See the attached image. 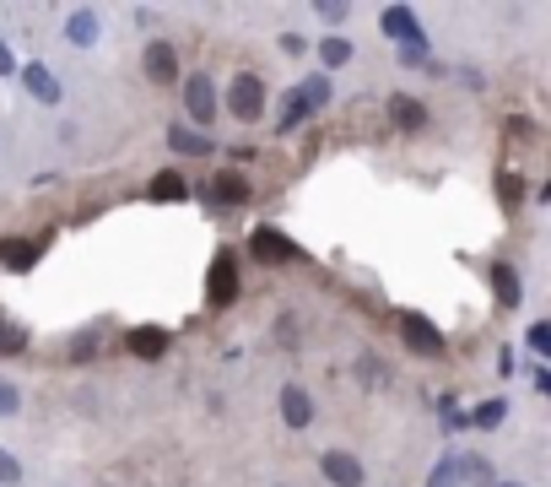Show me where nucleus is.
I'll use <instances>...</instances> for the list:
<instances>
[{
	"label": "nucleus",
	"mask_w": 551,
	"mask_h": 487,
	"mask_svg": "<svg viewBox=\"0 0 551 487\" xmlns=\"http://www.w3.org/2000/svg\"><path fill=\"white\" fill-rule=\"evenodd\" d=\"M179 87H184V114H190V125H200V136H211L206 125H217V114H222V87L211 82L206 71L179 76Z\"/></svg>",
	"instance_id": "f257e3e1"
},
{
	"label": "nucleus",
	"mask_w": 551,
	"mask_h": 487,
	"mask_svg": "<svg viewBox=\"0 0 551 487\" xmlns=\"http://www.w3.org/2000/svg\"><path fill=\"white\" fill-rule=\"evenodd\" d=\"M222 109L233 114L238 125H254L265 114V76L260 71H238L233 82H227V92H222Z\"/></svg>",
	"instance_id": "f03ea898"
},
{
	"label": "nucleus",
	"mask_w": 551,
	"mask_h": 487,
	"mask_svg": "<svg viewBox=\"0 0 551 487\" xmlns=\"http://www.w3.org/2000/svg\"><path fill=\"white\" fill-rule=\"evenodd\" d=\"M379 33H384L395 49L427 44V28H422V17H416L411 6H384V11H379Z\"/></svg>",
	"instance_id": "7ed1b4c3"
},
{
	"label": "nucleus",
	"mask_w": 551,
	"mask_h": 487,
	"mask_svg": "<svg viewBox=\"0 0 551 487\" xmlns=\"http://www.w3.org/2000/svg\"><path fill=\"white\" fill-rule=\"evenodd\" d=\"M319 477L330 487H368V466H362V455H352V450H325L319 455Z\"/></svg>",
	"instance_id": "20e7f679"
},
{
	"label": "nucleus",
	"mask_w": 551,
	"mask_h": 487,
	"mask_svg": "<svg viewBox=\"0 0 551 487\" xmlns=\"http://www.w3.org/2000/svg\"><path fill=\"white\" fill-rule=\"evenodd\" d=\"M141 71H146V82L173 87V82H179V49H173L168 38H146V49H141Z\"/></svg>",
	"instance_id": "39448f33"
},
{
	"label": "nucleus",
	"mask_w": 551,
	"mask_h": 487,
	"mask_svg": "<svg viewBox=\"0 0 551 487\" xmlns=\"http://www.w3.org/2000/svg\"><path fill=\"white\" fill-rule=\"evenodd\" d=\"M17 76H22V87H28V98H33V103H44V109H60L65 87H60V76L49 71L44 60H28V65H17Z\"/></svg>",
	"instance_id": "423d86ee"
},
{
	"label": "nucleus",
	"mask_w": 551,
	"mask_h": 487,
	"mask_svg": "<svg viewBox=\"0 0 551 487\" xmlns=\"http://www.w3.org/2000/svg\"><path fill=\"white\" fill-rule=\"evenodd\" d=\"M276 412H281V423H287L292 433H308V428H314V396H308V385H281Z\"/></svg>",
	"instance_id": "0eeeda50"
},
{
	"label": "nucleus",
	"mask_w": 551,
	"mask_h": 487,
	"mask_svg": "<svg viewBox=\"0 0 551 487\" xmlns=\"http://www.w3.org/2000/svg\"><path fill=\"white\" fill-rule=\"evenodd\" d=\"M249 255L265 260V266H287V260H298V244H292L281 228H254L249 233Z\"/></svg>",
	"instance_id": "6e6552de"
},
{
	"label": "nucleus",
	"mask_w": 551,
	"mask_h": 487,
	"mask_svg": "<svg viewBox=\"0 0 551 487\" xmlns=\"http://www.w3.org/2000/svg\"><path fill=\"white\" fill-rule=\"evenodd\" d=\"M400 341H406L411 352H422V358H438L443 352V331L433 320H422V314H400Z\"/></svg>",
	"instance_id": "1a4fd4ad"
},
{
	"label": "nucleus",
	"mask_w": 551,
	"mask_h": 487,
	"mask_svg": "<svg viewBox=\"0 0 551 487\" xmlns=\"http://www.w3.org/2000/svg\"><path fill=\"white\" fill-rule=\"evenodd\" d=\"M206 298H211V304H217V309H227V304H233V298H238V260H233V255H217V260H211V276H206Z\"/></svg>",
	"instance_id": "9d476101"
},
{
	"label": "nucleus",
	"mask_w": 551,
	"mask_h": 487,
	"mask_svg": "<svg viewBox=\"0 0 551 487\" xmlns=\"http://www.w3.org/2000/svg\"><path fill=\"white\" fill-rule=\"evenodd\" d=\"M98 33H103V17L92 6L65 11V44H71V49H92V44H98Z\"/></svg>",
	"instance_id": "9b49d317"
},
{
	"label": "nucleus",
	"mask_w": 551,
	"mask_h": 487,
	"mask_svg": "<svg viewBox=\"0 0 551 487\" xmlns=\"http://www.w3.org/2000/svg\"><path fill=\"white\" fill-rule=\"evenodd\" d=\"M384 114H389V125H395V130H422L427 125V103L411 98V92H395V98L384 103Z\"/></svg>",
	"instance_id": "f8f14e48"
},
{
	"label": "nucleus",
	"mask_w": 551,
	"mask_h": 487,
	"mask_svg": "<svg viewBox=\"0 0 551 487\" xmlns=\"http://www.w3.org/2000/svg\"><path fill=\"white\" fill-rule=\"evenodd\" d=\"M487 276H492V298H497L503 309H519V304H524V282H519V271L508 266V260H497Z\"/></svg>",
	"instance_id": "ddd939ff"
},
{
	"label": "nucleus",
	"mask_w": 551,
	"mask_h": 487,
	"mask_svg": "<svg viewBox=\"0 0 551 487\" xmlns=\"http://www.w3.org/2000/svg\"><path fill=\"white\" fill-rule=\"evenodd\" d=\"M206 201L211 206H244L249 201V179L244 174H217L206 184Z\"/></svg>",
	"instance_id": "4468645a"
},
{
	"label": "nucleus",
	"mask_w": 551,
	"mask_h": 487,
	"mask_svg": "<svg viewBox=\"0 0 551 487\" xmlns=\"http://www.w3.org/2000/svg\"><path fill=\"white\" fill-rule=\"evenodd\" d=\"M168 152H179V157H211L217 147H211V136H200V130H190V125H168Z\"/></svg>",
	"instance_id": "2eb2a0df"
},
{
	"label": "nucleus",
	"mask_w": 551,
	"mask_h": 487,
	"mask_svg": "<svg viewBox=\"0 0 551 487\" xmlns=\"http://www.w3.org/2000/svg\"><path fill=\"white\" fill-rule=\"evenodd\" d=\"M292 92L303 98V109H308V114L330 109V76H325V71H308V76H303V82L292 87Z\"/></svg>",
	"instance_id": "dca6fc26"
},
{
	"label": "nucleus",
	"mask_w": 551,
	"mask_h": 487,
	"mask_svg": "<svg viewBox=\"0 0 551 487\" xmlns=\"http://www.w3.org/2000/svg\"><path fill=\"white\" fill-rule=\"evenodd\" d=\"M454 471H460V482H470V487H497V482H503L487 455H465V460H454Z\"/></svg>",
	"instance_id": "f3484780"
},
{
	"label": "nucleus",
	"mask_w": 551,
	"mask_h": 487,
	"mask_svg": "<svg viewBox=\"0 0 551 487\" xmlns=\"http://www.w3.org/2000/svg\"><path fill=\"white\" fill-rule=\"evenodd\" d=\"M0 266H6V271H33L38 266V244H28V239H0Z\"/></svg>",
	"instance_id": "a211bd4d"
},
{
	"label": "nucleus",
	"mask_w": 551,
	"mask_h": 487,
	"mask_svg": "<svg viewBox=\"0 0 551 487\" xmlns=\"http://www.w3.org/2000/svg\"><path fill=\"white\" fill-rule=\"evenodd\" d=\"M130 352H136V358H163V352H168V331H163V325H141V331H130Z\"/></svg>",
	"instance_id": "6ab92c4d"
},
{
	"label": "nucleus",
	"mask_w": 551,
	"mask_h": 487,
	"mask_svg": "<svg viewBox=\"0 0 551 487\" xmlns=\"http://www.w3.org/2000/svg\"><path fill=\"white\" fill-rule=\"evenodd\" d=\"M319 65L325 71H341V65H352V38H341V33H330V38H319Z\"/></svg>",
	"instance_id": "aec40b11"
},
{
	"label": "nucleus",
	"mask_w": 551,
	"mask_h": 487,
	"mask_svg": "<svg viewBox=\"0 0 551 487\" xmlns=\"http://www.w3.org/2000/svg\"><path fill=\"white\" fill-rule=\"evenodd\" d=\"M146 195H152V201H184V195H190V184H184V174H173V168H163V174H157L152 184H146Z\"/></svg>",
	"instance_id": "412c9836"
},
{
	"label": "nucleus",
	"mask_w": 551,
	"mask_h": 487,
	"mask_svg": "<svg viewBox=\"0 0 551 487\" xmlns=\"http://www.w3.org/2000/svg\"><path fill=\"white\" fill-rule=\"evenodd\" d=\"M503 417H508V401H481L476 412L465 417V428H497Z\"/></svg>",
	"instance_id": "4be33fe9"
},
{
	"label": "nucleus",
	"mask_w": 551,
	"mask_h": 487,
	"mask_svg": "<svg viewBox=\"0 0 551 487\" xmlns=\"http://www.w3.org/2000/svg\"><path fill=\"white\" fill-rule=\"evenodd\" d=\"M303 120H308L303 98H298V92H287V98H281V125H276V130H287V136H292V130H298Z\"/></svg>",
	"instance_id": "5701e85b"
},
{
	"label": "nucleus",
	"mask_w": 551,
	"mask_h": 487,
	"mask_svg": "<svg viewBox=\"0 0 551 487\" xmlns=\"http://www.w3.org/2000/svg\"><path fill=\"white\" fill-rule=\"evenodd\" d=\"M422 487H465V482H460V471H454V455H443L438 466L427 471V482H422Z\"/></svg>",
	"instance_id": "b1692460"
},
{
	"label": "nucleus",
	"mask_w": 551,
	"mask_h": 487,
	"mask_svg": "<svg viewBox=\"0 0 551 487\" xmlns=\"http://www.w3.org/2000/svg\"><path fill=\"white\" fill-rule=\"evenodd\" d=\"M17 412H22V385L0 374V417H17Z\"/></svg>",
	"instance_id": "393cba45"
},
{
	"label": "nucleus",
	"mask_w": 551,
	"mask_h": 487,
	"mask_svg": "<svg viewBox=\"0 0 551 487\" xmlns=\"http://www.w3.org/2000/svg\"><path fill=\"white\" fill-rule=\"evenodd\" d=\"M524 347H530L535 358H546V352H551V320H535L530 331H524Z\"/></svg>",
	"instance_id": "a878e982"
},
{
	"label": "nucleus",
	"mask_w": 551,
	"mask_h": 487,
	"mask_svg": "<svg viewBox=\"0 0 551 487\" xmlns=\"http://www.w3.org/2000/svg\"><path fill=\"white\" fill-rule=\"evenodd\" d=\"M22 341H28V336H22V325L0 320V358H17V352H22Z\"/></svg>",
	"instance_id": "bb28decb"
},
{
	"label": "nucleus",
	"mask_w": 551,
	"mask_h": 487,
	"mask_svg": "<svg viewBox=\"0 0 551 487\" xmlns=\"http://www.w3.org/2000/svg\"><path fill=\"white\" fill-rule=\"evenodd\" d=\"M0 487H22V460L0 444Z\"/></svg>",
	"instance_id": "cd10ccee"
},
{
	"label": "nucleus",
	"mask_w": 551,
	"mask_h": 487,
	"mask_svg": "<svg viewBox=\"0 0 551 487\" xmlns=\"http://www.w3.org/2000/svg\"><path fill=\"white\" fill-rule=\"evenodd\" d=\"M276 49H281V55H287V60H298V55H308V38L303 33H276Z\"/></svg>",
	"instance_id": "c85d7f7f"
},
{
	"label": "nucleus",
	"mask_w": 551,
	"mask_h": 487,
	"mask_svg": "<svg viewBox=\"0 0 551 487\" xmlns=\"http://www.w3.org/2000/svg\"><path fill=\"white\" fill-rule=\"evenodd\" d=\"M497 195H503L508 206H519L524 201V179L519 174H503V179H497Z\"/></svg>",
	"instance_id": "c756f323"
},
{
	"label": "nucleus",
	"mask_w": 551,
	"mask_h": 487,
	"mask_svg": "<svg viewBox=\"0 0 551 487\" xmlns=\"http://www.w3.org/2000/svg\"><path fill=\"white\" fill-rule=\"evenodd\" d=\"M314 11H319V17H325V22H335V28H341V22L352 17V6H346V0H319Z\"/></svg>",
	"instance_id": "7c9ffc66"
},
{
	"label": "nucleus",
	"mask_w": 551,
	"mask_h": 487,
	"mask_svg": "<svg viewBox=\"0 0 551 487\" xmlns=\"http://www.w3.org/2000/svg\"><path fill=\"white\" fill-rule=\"evenodd\" d=\"M400 65H406V71H416V65H427V44H416V49H400Z\"/></svg>",
	"instance_id": "2f4dec72"
},
{
	"label": "nucleus",
	"mask_w": 551,
	"mask_h": 487,
	"mask_svg": "<svg viewBox=\"0 0 551 487\" xmlns=\"http://www.w3.org/2000/svg\"><path fill=\"white\" fill-rule=\"evenodd\" d=\"M0 76H17V55H11L6 38H0Z\"/></svg>",
	"instance_id": "473e14b6"
},
{
	"label": "nucleus",
	"mask_w": 551,
	"mask_h": 487,
	"mask_svg": "<svg viewBox=\"0 0 551 487\" xmlns=\"http://www.w3.org/2000/svg\"><path fill=\"white\" fill-rule=\"evenodd\" d=\"M530 390H541V396H546V390H551V368H530Z\"/></svg>",
	"instance_id": "72a5a7b5"
},
{
	"label": "nucleus",
	"mask_w": 551,
	"mask_h": 487,
	"mask_svg": "<svg viewBox=\"0 0 551 487\" xmlns=\"http://www.w3.org/2000/svg\"><path fill=\"white\" fill-rule=\"evenodd\" d=\"M497 487H524V482H497Z\"/></svg>",
	"instance_id": "f704fd0d"
},
{
	"label": "nucleus",
	"mask_w": 551,
	"mask_h": 487,
	"mask_svg": "<svg viewBox=\"0 0 551 487\" xmlns=\"http://www.w3.org/2000/svg\"><path fill=\"white\" fill-rule=\"evenodd\" d=\"M276 487H287V482H276Z\"/></svg>",
	"instance_id": "c9c22d12"
}]
</instances>
